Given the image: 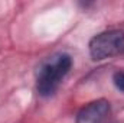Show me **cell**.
I'll return each mask as SVG.
<instances>
[{"label": "cell", "instance_id": "1", "mask_svg": "<svg viewBox=\"0 0 124 123\" xmlns=\"http://www.w3.org/2000/svg\"><path fill=\"white\" fill-rule=\"evenodd\" d=\"M72 68L71 55L59 52L55 54L40 64L36 77V90L39 96L49 97L58 90L62 80L68 75Z\"/></svg>", "mask_w": 124, "mask_h": 123}, {"label": "cell", "instance_id": "3", "mask_svg": "<svg viewBox=\"0 0 124 123\" xmlns=\"http://www.w3.org/2000/svg\"><path fill=\"white\" fill-rule=\"evenodd\" d=\"M110 103L104 98L91 101L78 112L77 123H104L110 114Z\"/></svg>", "mask_w": 124, "mask_h": 123}, {"label": "cell", "instance_id": "2", "mask_svg": "<svg viewBox=\"0 0 124 123\" xmlns=\"http://www.w3.org/2000/svg\"><path fill=\"white\" fill-rule=\"evenodd\" d=\"M90 55L95 61L124 54V31L111 29L95 35L90 41Z\"/></svg>", "mask_w": 124, "mask_h": 123}, {"label": "cell", "instance_id": "4", "mask_svg": "<svg viewBox=\"0 0 124 123\" xmlns=\"http://www.w3.org/2000/svg\"><path fill=\"white\" fill-rule=\"evenodd\" d=\"M113 83L120 91H124V71H117L113 75Z\"/></svg>", "mask_w": 124, "mask_h": 123}]
</instances>
